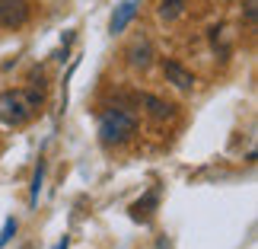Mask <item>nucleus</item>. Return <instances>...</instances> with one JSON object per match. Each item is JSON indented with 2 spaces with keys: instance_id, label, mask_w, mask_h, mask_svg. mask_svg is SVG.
<instances>
[{
  "instance_id": "9b49d317",
  "label": "nucleus",
  "mask_w": 258,
  "mask_h": 249,
  "mask_svg": "<svg viewBox=\"0 0 258 249\" xmlns=\"http://www.w3.org/2000/svg\"><path fill=\"white\" fill-rule=\"evenodd\" d=\"M245 23H255V0H245Z\"/></svg>"
},
{
  "instance_id": "20e7f679",
  "label": "nucleus",
  "mask_w": 258,
  "mask_h": 249,
  "mask_svg": "<svg viewBox=\"0 0 258 249\" xmlns=\"http://www.w3.org/2000/svg\"><path fill=\"white\" fill-rule=\"evenodd\" d=\"M163 77H166V80H169L175 89H182V93H191V89H195V74L191 71H185V67L182 64H178V61H163Z\"/></svg>"
},
{
  "instance_id": "f257e3e1",
  "label": "nucleus",
  "mask_w": 258,
  "mask_h": 249,
  "mask_svg": "<svg viewBox=\"0 0 258 249\" xmlns=\"http://www.w3.org/2000/svg\"><path fill=\"white\" fill-rule=\"evenodd\" d=\"M42 109V93L38 89H7L0 93V122L4 125H26Z\"/></svg>"
},
{
  "instance_id": "6e6552de",
  "label": "nucleus",
  "mask_w": 258,
  "mask_h": 249,
  "mask_svg": "<svg viewBox=\"0 0 258 249\" xmlns=\"http://www.w3.org/2000/svg\"><path fill=\"white\" fill-rule=\"evenodd\" d=\"M185 4L188 0H160V16L163 19H178L185 13Z\"/></svg>"
},
{
  "instance_id": "39448f33",
  "label": "nucleus",
  "mask_w": 258,
  "mask_h": 249,
  "mask_svg": "<svg viewBox=\"0 0 258 249\" xmlns=\"http://www.w3.org/2000/svg\"><path fill=\"white\" fill-rule=\"evenodd\" d=\"M127 64L137 67V71H147V67L153 64V45L147 42V38H134V42L127 45Z\"/></svg>"
},
{
  "instance_id": "f03ea898",
  "label": "nucleus",
  "mask_w": 258,
  "mask_h": 249,
  "mask_svg": "<svg viewBox=\"0 0 258 249\" xmlns=\"http://www.w3.org/2000/svg\"><path fill=\"white\" fill-rule=\"evenodd\" d=\"M137 131V122L134 115L121 112V109H108V112L99 115V141L108 144V147H118V144H127Z\"/></svg>"
},
{
  "instance_id": "1a4fd4ad",
  "label": "nucleus",
  "mask_w": 258,
  "mask_h": 249,
  "mask_svg": "<svg viewBox=\"0 0 258 249\" xmlns=\"http://www.w3.org/2000/svg\"><path fill=\"white\" fill-rule=\"evenodd\" d=\"M13 233H16V221H13V217H10V221L4 224V230H0V249H4L10 240H13Z\"/></svg>"
},
{
  "instance_id": "0eeeda50",
  "label": "nucleus",
  "mask_w": 258,
  "mask_h": 249,
  "mask_svg": "<svg viewBox=\"0 0 258 249\" xmlns=\"http://www.w3.org/2000/svg\"><path fill=\"white\" fill-rule=\"evenodd\" d=\"M141 103L147 106V112H150L156 122H166V118H172V106L163 103L160 96H150V93H147V96H141Z\"/></svg>"
},
{
  "instance_id": "9d476101",
  "label": "nucleus",
  "mask_w": 258,
  "mask_h": 249,
  "mask_svg": "<svg viewBox=\"0 0 258 249\" xmlns=\"http://www.w3.org/2000/svg\"><path fill=\"white\" fill-rule=\"evenodd\" d=\"M38 188H42V160L35 166V179H32V202H38Z\"/></svg>"
},
{
  "instance_id": "7ed1b4c3",
  "label": "nucleus",
  "mask_w": 258,
  "mask_h": 249,
  "mask_svg": "<svg viewBox=\"0 0 258 249\" xmlns=\"http://www.w3.org/2000/svg\"><path fill=\"white\" fill-rule=\"evenodd\" d=\"M29 23L26 0H0V29H23Z\"/></svg>"
},
{
  "instance_id": "423d86ee",
  "label": "nucleus",
  "mask_w": 258,
  "mask_h": 249,
  "mask_svg": "<svg viewBox=\"0 0 258 249\" xmlns=\"http://www.w3.org/2000/svg\"><path fill=\"white\" fill-rule=\"evenodd\" d=\"M134 13H137V0H124V4L115 10V16H112V23H108V29H112V32H124V26L134 19Z\"/></svg>"
}]
</instances>
